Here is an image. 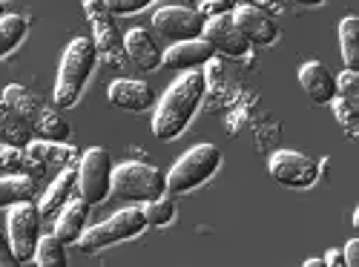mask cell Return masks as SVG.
Listing matches in <instances>:
<instances>
[{
  "instance_id": "obj_1",
  "label": "cell",
  "mask_w": 359,
  "mask_h": 267,
  "mask_svg": "<svg viewBox=\"0 0 359 267\" xmlns=\"http://www.w3.org/2000/svg\"><path fill=\"white\" fill-rule=\"evenodd\" d=\"M204 89H207L204 75L196 69H187L167 89L153 115V135L158 141H175L190 127L193 115L198 112V104L204 98Z\"/></svg>"
},
{
  "instance_id": "obj_2",
  "label": "cell",
  "mask_w": 359,
  "mask_h": 267,
  "mask_svg": "<svg viewBox=\"0 0 359 267\" xmlns=\"http://www.w3.org/2000/svg\"><path fill=\"white\" fill-rule=\"evenodd\" d=\"M98 61V49L89 38H75L64 57H61V69H57V81H55V104L61 109H69L78 104L83 86L89 81Z\"/></svg>"
},
{
  "instance_id": "obj_3",
  "label": "cell",
  "mask_w": 359,
  "mask_h": 267,
  "mask_svg": "<svg viewBox=\"0 0 359 267\" xmlns=\"http://www.w3.org/2000/svg\"><path fill=\"white\" fill-rule=\"evenodd\" d=\"M4 101L23 118L26 127L32 130L38 138H49V141H64L69 138V124L57 115L46 101H41L35 93H29L20 83H9L4 89Z\"/></svg>"
},
{
  "instance_id": "obj_4",
  "label": "cell",
  "mask_w": 359,
  "mask_h": 267,
  "mask_svg": "<svg viewBox=\"0 0 359 267\" xmlns=\"http://www.w3.org/2000/svg\"><path fill=\"white\" fill-rule=\"evenodd\" d=\"M222 164V150L216 144H198L193 150H187L182 158L172 164V170L164 175L170 193H190L198 184H204L207 178H213Z\"/></svg>"
},
{
  "instance_id": "obj_5",
  "label": "cell",
  "mask_w": 359,
  "mask_h": 267,
  "mask_svg": "<svg viewBox=\"0 0 359 267\" xmlns=\"http://www.w3.org/2000/svg\"><path fill=\"white\" fill-rule=\"evenodd\" d=\"M112 193L121 201H156L167 193V178L158 167L127 161L112 170Z\"/></svg>"
},
{
  "instance_id": "obj_6",
  "label": "cell",
  "mask_w": 359,
  "mask_h": 267,
  "mask_svg": "<svg viewBox=\"0 0 359 267\" xmlns=\"http://www.w3.org/2000/svg\"><path fill=\"white\" fill-rule=\"evenodd\" d=\"M144 230H147V219H144L141 207H124V210H118L107 221L83 230L81 239H78V247L83 253H98V250H104L109 245L135 239V235H141Z\"/></svg>"
},
{
  "instance_id": "obj_7",
  "label": "cell",
  "mask_w": 359,
  "mask_h": 267,
  "mask_svg": "<svg viewBox=\"0 0 359 267\" xmlns=\"http://www.w3.org/2000/svg\"><path fill=\"white\" fill-rule=\"evenodd\" d=\"M78 196L93 207L107 201V196L112 193V158L104 146H93L78 158Z\"/></svg>"
},
{
  "instance_id": "obj_8",
  "label": "cell",
  "mask_w": 359,
  "mask_h": 267,
  "mask_svg": "<svg viewBox=\"0 0 359 267\" xmlns=\"http://www.w3.org/2000/svg\"><path fill=\"white\" fill-rule=\"evenodd\" d=\"M41 213L38 207H32V201H20L9 207V216H6V230H9V247L18 259V264L23 261H32L35 259V247L41 239Z\"/></svg>"
},
{
  "instance_id": "obj_9",
  "label": "cell",
  "mask_w": 359,
  "mask_h": 267,
  "mask_svg": "<svg viewBox=\"0 0 359 267\" xmlns=\"http://www.w3.org/2000/svg\"><path fill=\"white\" fill-rule=\"evenodd\" d=\"M83 15L93 26V43L98 55L109 64H121L127 52H124V35L115 23V15L107 9L104 0H83Z\"/></svg>"
},
{
  "instance_id": "obj_10",
  "label": "cell",
  "mask_w": 359,
  "mask_h": 267,
  "mask_svg": "<svg viewBox=\"0 0 359 267\" xmlns=\"http://www.w3.org/2000/svg\"><path fill=\"white\" fill-rule=\"evenodd\" d=\"M267 170L276 178L279 184L285 187H293V190H305V187H313L316 178H319V164L311 161L308 156L302 153H293V150H279L271 156L267 161Z\"/></svg>"
},
{
  "instance_id": "obj_11",
  "label": "cell",
  "mask_w": 359,
  "mask_h": 267,
  "mask_svg": "<svg viewBox=\"0 0 359 267\" xmlns=\"http://www.w3.org/2000/svg\"><path fill=\"white\" fill-rule=\"evenodd\" d=\"M204 15L198 9H187V6H164L153 15V26L156 32L164 35L167 41L178 43V41H193L201 38L204 32Z\"/></svg>"
},
{
  "instance_id": "obj_12",
  "label": "cell",
  "mask_w": 359,
  "mask_h": 267,
  "mask_svg": "<svg viewBox=\"0 0 359 267\" xmlns=\"http://www.w3.org/2000/svg\"><path fill=\"white\" fill-rule=\"evenodd\" d=\"M201 38L210 43L216 52L230 55V57H242V55H248V49H250V43L245 41V35L238 32V26L233 23V12H230V15L207 18V20H204Z\"/></svg>"
},
{
  "instance_id": "obj_13",
  "label": "cell",
  "mask_w": 359,
  "mask_h": 267,
  "mask_svg": "<svg viewBox=\"0 0 359 267\" xmlns=\"http://www.w3.org/2000/svg\"><path fill=\"white\" fill-rule=\"evenodd\" d=\"M233 23L238 26V32L245 35V41L253 46H271L279 38V26L273 23V18L264 15L256 6H248V4H238L233 9Z\"/></svg>"
},
{
  "instance_id": "obj_14",
  "label": "cell",
  "mask_w": 359,
  "mask_h": 267,
  "mask_svg": "<svg viewBox=\"0 0 359 267\" xmlns=\"http://www.w3.org/2000/svg\"><path fill=\"white\" fill-rule=\"evenodd\" d=\"M216 57V49L207 43L204 38L193 41H178L161 55V67L167 69H198L204 64H210Z\"/></svg>"
},
{
  "instance_id": "obj_15",
  "label": "cell",
  "mask_w": 359,
  "mask_h": 267,
  "mask_svg": "<svg viewBox=\"0 0 359 267\" xmlns=\"http://www.w3.org/2000/svg\"><path fill=\"white\" fill-rule=\"evenodd\" d=\"M299 83H302V89L313 104H331L337 98V78L319 61H308L299 69Z\"/></svg>"
},
{
  "instance_id": "obj_16",
  "label": "cell",
  "mask_w": 359,
  "mask_h": 267,
  "mask_svg": "<svg viewBox=\"0 0 359 267\" xmlns=\"http://www.w3.org/2000/svg\"><path fill=\"white\" fill-rule=\"evenodd\" d=\"M124 52L141 72H156L161 67V55H164L147 29H133V32L124 35Z\"/></svg>"
},
{
  "instance_id": "obj_17",
  "label": "cell",
  "mask_w": 359,
  "mask_h": 267,
  "mask_svg": "<svg viewBox=\"0 0 359 267\" xmlns=\"http://www.w3.org/2000/svg\"><path fill=\"white\" fill-rule=\"evenodd\" d=\"M32 161L43 164L46 170L49 167H75V161L81 158L75 146H69L67 141H49V138H35V141H29L26 144V150H23Z\"/></svg>"
},
{
  "instance_id": "obj_18",
  "label": "cell",
  "mask_w": 359,
  "mask_h": 267,
  "mask_svg": "<svg viewBox=\"0 0 359 267\" xmlns=\"http://www.w3.org/2000/svg\"><path fill=\"white\" fill-rule=\"evenodd\" d=\"M107 98H109L112 107L130 109V112H144V109L153 107V101H156L153 89H149L147 83H141V81H130V78L115 81V83L109 86Z\"/></svg>"
},
{
  "instance_id": "obj_19",
  "label": "cell",
  "mask_w": 359,
  "mask_h": 267,
  "mask_svg": "<svg viewBox=\"0 0 359 267\" xmlns=\"http://www.w3.org/2000/svg\"><path fill=\"white\" fill-rule=\"evenodd\" d=\"M75 184H78V170L75 167H64L61 175L55 178V184H49L46 196L41 198V207H38L41 219H55L57 213H61L64 207L72 201Z\"/></svg>"
},
{
  "instance_id": "obj_20",
  "label": "cell",
  "mask_w": 359,
  "mask_h": 267,
  "mask_svg": "<svg viewBox=\"0 0 359 267\" xmlns=\"http://www.w3.org/2000/svg\"><path fill=\"white\" fill-rule=\"evenodd\" d=\"M86 216H89V204L78 196L75 201H69L64 210L55 216V235L64 245H78L81 233L86 230Z\"/></svg>"
},
{
  "instance_id": "obj_21",
  "label": "cell",
  "mask_w": 359,
  "mask_h": 267,
  "mask_svg": "<svg viewBox=\"0 0 359 267\" xmlns=\"http://www.w3.org/2000/svg\"><path fill=\"white\" fill-rule=\"evenodd\" d=\"M38 193V184L26 172H6L0 175V207H12L20 201H32Z\"/></svg>"
},
{
  "instance_id": "obj_22",
  "label": "cell",
  "mask_w": 359,
  "mask_h": 267,
  "mask_svg": "<svg viewBox=\"0 0 359 267\" xmlns=\"http://www.w3.org/2000/svg\"><path fill=\"white\" fill-rule=\"evenodd\" d=\"M0 170L4 172H26L32 178H41L46 172V167L29 158L18 144H0Z\"/></svg>"
},
{
  "instance_id": "obj_23",
  "label": "cell",
  "mask_w": 359,
  "mask_h": 267,
  "mask_svg": "<svg viewBox=\"0 0 359 267\" xmlns=\"http://www.w3.org/2000/svg\"><path fill=\"white\" fill-rule=\"evenodd\" d=\"M38 267H67V245L57 239V235H41L38 247H35V259Z\"/></svg>"
},
{
  "instance_id": "obj_24",
  "label": "cell",
  "mask_w": 359,
  "mask_h": 267,
  "mask_svg": "<svg viewBox=\"0 0 359 267\" xmlns=\"http://www.w3.org/2000/svg\"><path fill=\"white\" fill-rule=\"evenodd\" d=\"M339 43L345 69H359V18H345L339 23Z\"/></svg>"
},
{
  "instance_id": "obj_25",
  "label": "cell",
  "mask_w": 359,
  "mask_h": 267,
  "mask_svg": "<svg viewBox=\"0 0 359 267\" xmlns=\"http://www.w3.org/2000/svg\"><path fill=\"white\" fill-rule=\"evenodd\" d=\"M29 32V23L20 15H4L0 18V57H6Z\"/></svg>"
},
{
  "instance_id": "obj_26",
  "label": "cell",
  "mask_w": 359,
  "mask_h": 267,
  "mask_svg": "<svg viewBox=\"0 0 359 267\" xmlns=\"http://www.w3.org/2000/svg\"><path fill=\"white\" fill-rule=\"evenodd\" d=\"M0 132H4L12 144H29V141H32V138H29V135H32V130L26 127V121L6 101H0Z\"/></svg>"
},
{
  "instance_id": "obj_27",
  "label": "cell",
  "mask_w": 359,
  "mask_h": 267,
  "mask_svg": "<svg viewBox=\"0 0 359 267\" xmlns=\"http://www.w3.org/2000/svg\"><path fill=\"white\" fill-rule=\"evenodd\" d=\"M144 210V219H147V227H164L175 219V204L170 198H156V201H147V207H141Z\"/></svg>"
},
{
  "instance_id": "obj_28",
  "label": "cell",
  "mask_w": 359,
  "mask_h": 267,
  "mask_svg": "<svg viewBox=\"0 0 359 267\" xmlns=\"http://www.w3.org/2000/svg\"><path fill=\"white\" fill-rule=\"evenodd\" d=\"M331 107H334L337 121L345 127V132L353 135V130H356V101H348V98L337 95V98L331 101Z\"/></svg>"
},
{
  "instance_id": "obj_29",
  "label": "cell",
  "mask_w": 359,
  "mask_h": 267,
  "mask_svg": "<svg viewBox=\"0 0 359 267\" xmlns=\"http://www.w3.org/2000/svg\"><path fill=\"white\" fill-rule=\"evenodd\" d=\"M242 0H201L198 4V12L204 18H216V15H230Z\"/></svg>"
},
{
  "instance_id": "obj_30",
  "label": "cell",
  "mask_w": 359,
  "mask_h": 267,
  "mask_svg": "<svg viewBox=\"0 0 359 267\" xmlns=\"http://www.w3.org/2000/svg\"><path fill=\"white\" fill-rule=\"evenodd\" d=\"M104 4L112 15H135V12L147 9L153 0H104Z\"/></svg>"
},
{
  "instance_id": "obj_31",
  "label": "cell",
  "mask_w": 359,
  "mask_h": 267,
  "mask_svg": "<svg viewBox=\"0 0 359 267\" xmlns=\"http://www.w3.org/2000/svg\"><path fill=\"white\" fill-rule=\"evenodd\" d=\"M356 83H359L356 69H345V72L337 78V95H342V98H348V101H356Z\"/></svg>"
},
{
  "instance_id": "obj_32",
  "label": "cell",
  "mask_w": 359,
  "mask_h": 267,
  "mask_svg": "<svg viewBox=\"0 0 359 267\" xmlns=\"http://www.w3.org/2000/svg\"><path fill=\"white\" fill-rule=\"evenodd\" d=\"M242 4L256 6V9H262L264 15H282V12H285V4H282V0H242Z\"/></svg>"
},
{
  "instance_id": "obj_33",
  "label": "cell",
  "mask_w": 359,
  "mask_h": 267,
  "mask_svg": "<svg viewBox=\"0 0 359 267\" xmlns=\"http://www.w3.org/2000/svg\"><path fill=\"white\" fill-rule=\"evenodd\" d=\"M15 264H18V259H15L12 247H9V239L0 233V267H15Z\"/></svg>"
},
{
  "instance_id": "obj_34",
  "label": "cell",
  "mask_w": 359,
  "mask_h": 267,
  "mask_svg": "<svg viewBox=\"0 0 359 267\" xmlns=\"http://www.w3.org/2000/svg\"><path fill=\"white\" fill-rule=\"evenodd\" d=\"M342 256H345V267H356V264H359V239H351V242L345 245Z\"/></svg>"
},
{
  "instance_id": "obj_35",
  "label": "cell",
  "mask_w": 359,
  "mask_h": 267,
  "mask_svg": "<svg viewBox=\"0 0 359 267\" xmlns=\"http://www.w3.org/2000/svg\"><path fill=\"white\" fill-rule=\"evenodd\" d=\"M325 267H345V256H342V250H327V256H325Z\"/></svg>"
},
{
  "instance_id": "obj_36",
  "label": "cell",
  "mask_w": 359,
  "mask_h": 267,
  "mask_svg": "<svg viewBox=\"0 0 359 267\" xmlns=\"http://www.w3.org/2000/svg\"><path fill=\"white\" fill-rule=\"evenodd\" d=\"M305 267H325V259H308Z\"/></svg>"
},
{
  "instance_id": "obj_37",
  "label": "cell",
  "mask_w": 359,
  "mask_h": 267,
  "mask_svg": "<svg viewBox=\"0 0 359 267\" xmlns=\"http://www.w3.org/2000/svg\"><path fill=\"white\" fill-rule=\"evenodd\" d=\"M296 4H305V6H319V4H325V0H296Z\"/></svg>"
},
{
  "instance_id": "obj_38",
  "label": "cell",
  "mask_w": 359,
  "mask_h": 267,
  "mask_svg": "<svg viewBox=\"0 0 359 267\" xmlns=\"http://www.w3.org/2000/svg\"><path fill=\"white\" fill-rule=\"evenodd\" d=\"M4 15H6V6H4V4H0V18H4Z\"/></svg>"
},
{
  "instance_id": "obj_39",
  "label": "cell",
  "mask_w": 359,
  "mask_h": 267,
  "mask_svg": "<svg viewBox=\"0 0 359 267\" xmlns=\"http://www.w3.org/2000/svg\"><path fill=\"white\" fill-rule=\"evenodd\" d=\"M190 4H198V0H190Z\"/></svg>"
},
{
  "instance_id": "obj_40",
  "label": "cell",
  "mask_w": 359,
  "mask_h": 267,
  "mask_svg": "<svg viewBox=\"0 0 359 267\" xmlns=\"http://www.w3.org/2000/svg\"><path fill=\"white\" fill-rule=\"evenodd\" d=\"M0 4H4V0H0Z\"/></svg>"
}]
</instances>
